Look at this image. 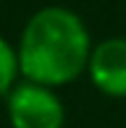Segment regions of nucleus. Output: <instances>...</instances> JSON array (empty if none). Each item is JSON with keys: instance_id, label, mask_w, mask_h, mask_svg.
<instances>
[{"instance_id": "f257e3e1", "label": "nucleus", "mask_w": 126, "mask_h": 128, "mask_svg": "<svg viewBox=\"0 0 126 128\" xmlns=\"http://www.w3.org/2000/svg\"><path fill=\"white\" fill-rule=\"evenodd\" d=\"M16 52L24 81L58 89L87 73L92 37L76 10L66 5H42L26 18Z\"/></svg>"}, {"instance_id": "f03ea898", "label": "nucleus", "mask_w": 126, "mask_h": 128, "mask_svg": "<svg viewBox=\"0 0 126 128\" xmlns=\"http://www.w3.org/2000/svg\"><path fill=\"white\" fill-rule=\"evenodd\" d=\"M5 115L11 128H63L66 107L55 89L21 78L5 97Z\"/></svg>"}, {"instance_id": "7ed1b4c3", "label": "nucleus", "mask_w": 126, "mask_h": 128, "mask_svg": "<svg viewBox=\"0 0 126 128\" xmlns=\"http://www.w3.org/2000/svg\"><path fill=\"white\" fill-rule=\"evenodd\" d=\"M87 76L100 94L126 100V37H108L92 44Z\"/></svg>"}, {"instance_id": "20e7f679", "label": "nucleus", "mask_w": 126, "mask_h": 128, "mask_svg": "<svg viewBox=\"0 0 126 128\" xmlns=\"http://www.w3.org/2000/svg\"><path fill=\"white\" fill-rule=\"evenodd\" d=\"M19 81H21V68H19L16 44L0 37V97H8Z\"/></svg>"}]
</instances>
